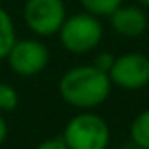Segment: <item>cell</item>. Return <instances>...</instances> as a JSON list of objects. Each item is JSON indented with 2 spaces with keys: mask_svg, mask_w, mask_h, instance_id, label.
I'll use <instances>...</instances> for the list:
<instances>
[{
  "mask_svg": "<svg viewBox=\"0 0 149 149\" xmlns=\"http://www.w3.org/2000/svg\"><path fill=\"white\" fill-rule=\"evenodd\" d=\"M113 61H115V55L104 51V53H98V55H96V58H95V62H93V64H95L98 70H102V72L108 74L109 68H111V64H113Z\"/></svg>",
  "mask_w": 149,
  "mask_h": 149,
  "instance_id": "12",
  "label": "cell"
},
{
  "mask_svg": "<svg viewBox=\"0 0 149 149\" xmlns=\"http://www.w3.org/2000/svg\"><path fill=\"white\" fill-rule=\"evenodd\" d=\"M108 17H109V25H111L113 32H117L123 38H138L149 26V19H147V13L143 11V6L121 4Z\"/></svg>",
  "mask_w": 149,
  "mask_h": 149,
  "instance_id": "7",
  "label": "cell"
},
{
  "mask_svg": "<svg viewBox=\"0 0 149 149\" xmlns=\"http://www.w3.org/2000/svg\"><path fill=\"white\" fill-rule=\"evenodd\" d=\"M83 11L96 15V17H108L113 10L125 4V0H79Z\"/></svg>",
  "mask_w": 149,
  "mask_h": 149,
  "instance_id": "10",
  "label": "cell"
},
{
  "mask_svg": "<svg viewBox=\"0 0 149 149\" xmlns=\"http://www.w3.org/2000/svg\"><path fill=\"white\" fill-rule=\"evenodd\" d=\"M61 138L68 149H108L111 130L104 117L91 109H81L66 123Z\"/></svg>",
  "mask_w": 149,
  "mask_h": 149,
  "instance_id": "2",
  "label": "cell"
},
{
  "mask_svg": "<svg viewBox=\"0 0 149 149\" xmlns=\"http://www.w3.org/2000/svg\"><path fill=\"white\" fill-rule=\"evenodd\" d=\"M19 104V95L10 83L0 81V113L13 111Z\"/></svg>",
  "mask_w": 149,
  "mask_h": 149,
  "instance_id": "11",
  "label": "cell"
},
{
  "mask_svg": "<svg viewBox=\"0 0 149 149\" xmlns=\"http://www.w3.org/2000/svg\"><path fill=\"white\" fill-rule=\"evenodd\" d=\"M140 2V6H143V8H149V0H138Z\"/></svg>",
  "mask_w": 149,
  "mask_h": 149,
  "instance_id": "16",
  "label": "cell"
},
{
  "mask_svg": "<svg viewBox=\"0 0 149 149\" xmlns=\"http://www.w3.org/2000/svg\"><path fill=\"white\" fill-rule=\"evenodd\" d=\"M17 36H15V26L11 15L0 6V61H6L8 53H10L11 45L15 44Z\"/></svg>",
  "mask_w": 149,
  "mask_h": 149,
  "instance_id": "9",
  "label": "cell"
},
{
  "mask_svg": "<svg viewBox=\"0 0 149 149\" xmlns=\"http://www.w3.org/2000/svg\"><path fill=\"white\" fill-rule=\"evenodd\" d=\"M66 19L64 0H25L23 21L32 34L49 38L58 32Z\"/></svg>",
  "mask_w": 149,
  "mask_h": 149,
  "instance_id": "4",
  "label": "cell"
},
{
  "mask_svg": "<svg viewBox=\"0 0 149 149\" xmlns=\"http://www.w3.org/2000/svg\"><path fill=\"white\" fill-rule=\"evenodd\" d=\"M121 149H142V147H140V146H136L134 142H128V143H125V146L121 147Z\"/></svg>",
  "mask_w": 149,
  "mask_h": 149,
  "instance_id": "15",
  "label": "cell"
},
{
  "mask_svg": "<svg viewBox=\"0 0 149 149\" xmlns=\"http://www.w3.org/2000/svg\"><path fill=\"white\" fill-rule=\"evenodd\" d=\"M10 68L21 77H34L49 64V49L44 42L36 38L15 40L6 57Z\"/></svg>",
  "mask_w": 149,
  "mask_h": 149,
  "instance_id": "6",
  "label": "cell"
},
{
  "mask_svg": "<svg viewBox=\"0 0 149 149\" xmlns=\"http://www.w3.org/2000/svg\"><path fill=\"white\" fill-rule=\"evenodd\" d=\"M128 134H130V142H134L142 149H149V108L140 111L130 121Z\"/></svg>",
  "mask_w": 149,
  "mask_h": 149,
  "instance_id": "8",
  "label": "cell"
},
{
  "mask_svg": "<svg viewBox=\"0 0 149 149\" xmlns=\"http://www.w3.org/2000/svg\"><path fill=\"white\" fill-rule=\"evenodd\" d=\"M111 81L106 72L95 64H79L68 68L58 79V95L76 109H93L108 100Z\"/></svg>",
  "mask_w": 149,
  "mask_h": 149,
  "instance_id": "1",
  "label": "cell"
},
{
  "mask_svg": "<svg viewBox=\"0 0 149 149\" xmlns=\"http://www.w3.org/2000/svg\"><path fill=\"white\" fill-rule=\"evenodd\" d=\"M108 76L123 91H140L149 85V57L138 51L123 53L115 57Z\"/></svg>",
  "mask_w": 149,
  "mask_h": 149,
  "instance_id": "5",
  "label": "cell"
},
{
  "mask_svg": "<svg viewBox=\"0 0 149 149\" xmlns=\"http://www.w3.org/2000/svg\"><path fill=\"white\" fill-rule=\"evenodd\" d=\"M34 149H68V146L64 143V140L58 136V138H47L44 142H40Z\"/></svg>",
  "mask_w": 149,
  "mask_h": 149,
  "instance_id": "13",
  "label": "cell"
},
{
  "mask_svg": "<svg viewBox=\"0 0 149 149\" xmlns=\"http://www.w3.org/2000/svg\"><path fill=\"white\" fill-rule=\"evenodd\" d=\"M58 40L61 45L72 55H85L96 49L104 36V26L100 17L83 11V13L66 15L62 26L58 29Z\"/></svg>",
  "mask_w": 149,
  "mask_h": 149,
  "instance_id": "3",
  "label": "cell"
},
{
  "mask_svg": "<svg viewBox=\"0 0 149 149\" xmlns=\"http://www.w3.org/2000/svg\"><path fill=\"white\" fill-rule=\"evenodd\" d=\"M6 138H8V123H6V119L0 115V146L6 142Z\"/></svg>",
  "mask_w": 149,
  "mask_h": 149,
  "instance_id": "14",
  "label": "cell"
}]
</instances>
